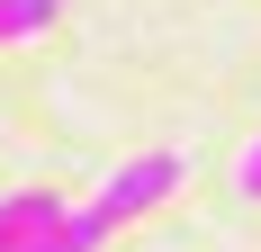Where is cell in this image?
Returning a JSON list of instances; mask_svg holds the SVG:
<instances>
[{
    "mask_svg": "<svg viewBox=\"0 0 261 252\" xmlns=\"http://www.w3.org/2000/svg\"><path fill=\"white\" fill-rule=\"evenodd\" d=\"M189 180V153H144V162H117L108 171V189L90 198V216H99V234H117L126 216H144V207H162L171 189Z\"/></svg>",
    "mask_w": 261,
    "mask_h": 252,
    "instance_id": "cell-1",
    "label": "cell"
},
{
    "mask_svg": "<svg viewBox=\"0 0 261 252\" xmlns=\"http://www.w3.org/2000/svg\"><path fill=\"white\" fill-rule=\"evenodd\" d=\"M54 216H63V198H54V189H9V198H0V252H27Z\"/></svg>",
    "mask_w": 261,
    "mask_h": 252,
    "instance_id": "cell-2",
    "label": "cell"
},
{
    "mask_svg": "<svg viewBox=\"0 0 261 252\" xmlns=\"http://www.w3.org/2000/svg\"><path fill=\"white\" fill-rule=\"evenodd\" d=\"M63 18V0H0V45H18V36H45Z\"/></svg>",
    "mask_w": 261,
    "mask_h": 252,
    "instance_id": "cell-3",
    "label": "cell"
},
{
    "mask_svg": "<svg viewBox=\"0 0 261 252\" xmlns=\"http://www.w3.org/2000/svg\"><path fill=\"white\" fill-rule=\"evenodd\" d=\"M243 198H261V144H252V162H243Z\"/></svg>",
    "mask_w": 261,
    "mask_h": 252,
    "instance_id": "cell-4",
    "label": "cell"
}]
</instances>
